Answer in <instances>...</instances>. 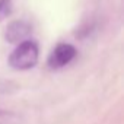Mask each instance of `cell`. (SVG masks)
<instances>
[{"label":"cell","mask_w":124,"mask_h":124,"mask_svg":"<svg viewBox=\"0 0 124 124\" xmlns=\"http://www.w3.org/2000/svg\"><path fill=\"white\" fill-rule=\"evenodd\" d=\"M0 124H22V118L16 112L0 109Z\"/></svg>","instance_id":"cell-4"},{"label":"cell","mask_w":124,"mask_h":124,"mask_svg":"<svg viewBox=\"0 0 124 124\" xmlns=\"http://www.w3.org/2000/svg\"><path fill=\"white\" fill-rule=\"evenodd\" d=\"M39 48L34 39H26L16 45V48L9 55V64L16 70L32 69L38 63Z\"/></svg>","instance_id":"cell-1"},{"label":"cell","mask_w":124,"mask_h":124,"mask_svg":"<svg viewBox=\"0 0 124 124\" xmlns=\"http://www.w3.org/2000/svg\"><path fill=\"white\" fill-rule=\"evenodd\" d=\"M12 13V0H0V21Z\"/></svg>","instance_id":"cell-5"},{"label":"cell","mask_w":124,"mask_h":124,"mask_svg":"<svg viewBox=\"0 0 124 124\" xmlns=\"http://www.w3.org/2000/svg\"><path fill=\"white\" fill-rule=\"evenodd\" d=\"M76 57V48L70 44H58L48 57V66L51 69H61Z\"/></svg>","instance_id":"cell-2"},{"label":"cell","mask_w":124,"mask_h":124,"mask_svg":"<svg viewBox=\"0 0 124 124\" xmlns=\"http://www.w3.org/2000/svg\"><path fill=\"white\" fill-rule=\"evenodd\" d=\"M31 32H32V29H31V25L28 22L13 21L8 25V28L5 31V38L10 44H21V42L28 39Z\"/></svg>","instance_id":"cell-3"}]
</instances>
